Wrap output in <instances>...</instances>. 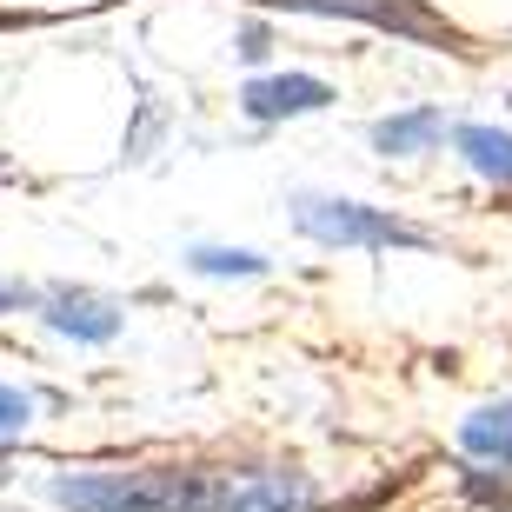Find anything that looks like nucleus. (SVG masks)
Listing matches in <instances>:
<instances>
[{
	"label": "nucleus",
	"instance_id": "f257e3e1",
	"mask_svg": "<svg viewBox=\"0 0 512 512\" xmlns=\"http://www.w3.org/2000/svg\"><path fill=\"white\" fill-rule=\"evenodd\" d=\"M67 512H313L306 473H233V466H140V473L54 479Z\"/></svg>",
	"mask_w": 512,
	"mask_h": 512
},
{
	"label": "nucleus",
	"instance_id": "f03ea898",
	"mask_svg": "<svg viewBox=\"0 0 512 512\" xmlns=\"http://www.w3.org/2000/svg\"><path fill=\"white\" fill-rule=\"evenodd\" d=\"M293 227L313 247H340V253H386V247H433V233L399 220L386 207L366 200H340V193H293Z\"/></svg>",
	"mask_w": 512,
	"mask_h": 512
},
{
	"label": "nucleus",
	"instance_id": "7ed1b4c3",
	"mask_svg": "<svg viewBox=\"0 0 512 512\" xmlns=\"http://www.w3.org/2000/svg\"><path fill=\"white\" fill-rule=\"evenodd\" d=\"M273 7H286V14H326V20H360V27L413 40V47H453V54H466V34L439 7H426V0H273Z\"/></svg>",
	"mask_w": 512,
	"mask_h": 512
},
{
	"label": "nucleus",
	"instance_id": "20e7f679",
	"mask_svg": "<svg viewBox=\"0 0 512 512\" xmlns=\"http://www.w3.org/2000/svg\"><path fill=\"white\" fill-rule=\"evenodd\" d=\"M333 107V87L320 74H266V80H247L240 87V114L273 127V120H300V114H320Z\"/></svg>",
	"mask_w": 512,
	"mask_h": 512
},
{
	"label": "nucleus",
	"instance_id": "39448f33",
	"mask_svg": "<svg viewBox=\"0 0 512 512\" xmlns=\"http://www.w3.org/2000/svg\"><path fill=\"white\" fill-rule=\"evenodd\" d=\"M446 133H453V127H446V107H399V114L373 120L366 140H373L380 160H419V153H439Z\"/></svg>",
	"mask_w": 512,
	"mask_h": 512
},
{
	"label": "nucleus",
	"instance_id": "423d86ee",
	"mask_svg": "<svg viewBox=\"0 0 512 512\" xmlns=\"http://www.w3.org/2000/svg\"><path fill=\"white\" fill-rule=\"evenodd\" d=\"M40 320L54 326V333H67V340H114L120 333V306L114 300H100V293H80V286H60V293H47L40 300Z\"/></svg>",
	"mask_w": 512,
	"mask_h": 512
},
{
	"label": "nucleus",
	"instance_id": "0eeeda50",
	"mask_svg": "<svg viewBox=\"0 0 512 512\" xmlns=\"http://www.w3.org/2000/svg\"><path fill=\"white\" fill-rule=\"evenodd\" d=\"M459 453L479 466H499L512 479V399H486L459 419Z\"/></svg>",
	"mask_w": 512,
	"mask_h": 512
},
{
	"label": "nucleus",
	"instance_id": "6e6552de",
	"mask_svg": "<svg viewBox=\"0 0 512 512\" xmlns=\"http://www.w3.org/2000/svg\"><path fill=\"white\" fill-rule=\"evenodd\" d=\"M453 147H459V160H466L473 173H486V180L512 187V133H499V127H479V120H466V127H453Z\"/></svg>",
	"mask_w": 512,
	"mask_h": 512
},
{
	"label": "nucleus",
	"instance_id": "1a4fd4ad",
	"mask_svg": "<svg viewBox=\"0 0 512 512\" xmlns=\"http://www.w3.org/2000/svg\"><path fill=\"white\" fill-rule=\"evenodd\" d=\"M187 266H193V273H213V280H260V273H266V260L247 253V247H193Z\"/></svg>",
	"mask_w": 512,
	"mask_h": 512
},
{
	"label": "nucleus",
	"instance_id": "9d476101",
	"mask_svg": "<svg viewBox=\"0 0 512 512\" xmlns=\"http://www.w3.org/2000/svg\"><path fill=\"white\" fill-rule=\"evenodd\" d=\"M27 426H34V399L20 386H0V439H20Z\"/></svg>",
	"mask_w": 512,
	"mask_h": 512
},
{
	"label": "nucleus",
	"instance_id": "9b49d317",
	"mask_svg": "<svg viewBox=\"0 0 512 512\" xmlns=\"http://www.w3.org/2000/svg\"><path fill=\"white\" fill-rule=\"evenodd\" d=\"M233 54H240V60H266V27H247V34H240V47H233Z\"/></svg>",
	"mask_w": 512,
	"mask_h": 512
},
{
	"label": "nucleus",
	"instance_id": "f8f14e48",
	"mask_svg": "<svg viewBox=\"0 0 512 512\" xmlns=\"http://www.w3.org/2000/svg\"><path fill=\"white\" fill-rule=\"evenodd\" d=\"M493 512H512V493H506V499H493Z\"/></svg>",
	"mask_w": 512,
	"mask_h": 512
},
{
	"label": "nucleus",
	"instance_id": "ddd939ff",
	"mask_svg": "<svg viewBox=\"0 0 512 512\" xmlns=\"http://www.w3.org/2000/svg\"><path fill=\"white\" fill-rule=\"evenodd\" d=\"M0 306H14V293H7V286H0Z\"/></svg>",
	"mask_w": 512,
	"mask_h": 512
}]
</instances>
